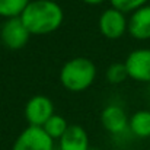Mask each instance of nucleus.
Instances as JSON below:
<instances>
[{"instance_id":"7ed1b4c3","label":"nucleus","mask_w":150,"mask_h":150,"mask_svg":"<svg viewBox=\"0 0 150 150\" xmlns=\"http://www.w3.org/2000/svg\"><path fill=\"white\" fill-rule=\"evenodd\" d=\"M29 38H31V34L19 16L4 19L0 28V40L7 50H22L28 44Z\"/></svg>"},{"instance_id":"f8f14e48","label":"nucleus","mask_w":150,"mask_h":150,"mask_svg":"<svg viewBox=\"0 0 150 150\" xmlns=\"http://www.w3.org/2000/svg\"><path fill=\"white\" fill-rule=\"evenodd\" d=\"M42 128L45 130V133L50 136L52 140H60L63 137V134L66 133V130L69 128V124H67L64 117L54 114L50 120L42 125Z\"/></svg>"},{"instance_id":"9b49d317","label":"nucleus","mask_w":150,"mask_h":150,"mask_svg":"<svg viewBox=\"0 0 150 150\" xmlns=\"http://www.w3.org/2000/svg\"><path fill=\"white\" fill-rule=\"evenodd\" d=\"M128 128H130V131L134 136H137L140 139L150 137V111L149 109H140V111L134 112L130 117Z\"/></svg>"},{"instance_id":"a211bd4d","label":"nucleus","mask_w":150,"mask_h":150,"mask_svg":"<svg viewBox=\"0 0 150 150\" xmlns=\"http://www.w3.org/2000/svg\"><path fill=\"white\" fill-rule=\"evenodd\" d=\"M54 1H57V0H54Z\"/></svg>"},{"instance_id":"4468645a","label":"nucleus","mask_w":150,"mask_h":150,"mask_svg":"<svg viewBox=\"0 0 150 150\" xmlns=\"http://www.w3.org/2000/svg\"><path fill=\"white\" fill-rule=\"evenodd\" d=\"M127 79H128V73H127V67L124 63H114L108 67L106 80L111 85H120Z\"/></svg>"},{"instance_id":"1a4fd4ad","label":"nucleus","mask_w":150,"mask_h":150,"mask_svg":"<svg viewBox=\"0 0 150 150\" xmlns=\"http://www.w3.org/2000/svg\"><path fill=\"white\" fill-rule=\"evenodd\" d=\"M128 34L139 41L150 40V4H146L130 15Z\"/></svg>"},{"instance_id":"ddd939ff","label":"nucleus","mask_w":150,"mask_h":150,"mask_svg":"<svg viewBox=\"0 0 150 150\" xmlns=\"http://www.w3.org/2000/svg\"><path fill=\"white\" fill-rule=\"evenodd\" d=\"M31 0H0V18L9 19L21 16Z\"/></svg>"},{"instance_id":"f3484780","label":"nucleus","mask_w":150,"mask_h":150,"mask_svg":"<svg viewBox=\"0 0 150 150\" xmlns=\"http://www.w3.org/2000/svg\"><path fill=\"white\" fill-rule=\"evenodd\" d=\"M147 4H150V0H149V3H147Z\"/></svg>"},{"instance_id":"39448f33","label":"nucleus","mask_w":150,"mask_h":150,"mask_svg":"<svg viewBox=\"0 0 150 150\" xmlns=\"http://www.w3.org/2000/svg\"><path fill=\"white\" fill-rule=\"evenodd\" d=\"M99 31L106 40H120L128 32V19L125 13L114 7L103 10L99 18Z\"/></svg>"},{"instance_id":"f257e3e1","label":"nucleus","mask_w":150,"mask_h":150,"mask_svg":"<svg viewBox=\"0 0 150 150\" xmlns=\"http://www.w3.org/2000/svg\"><path fill=\"white\" fill-rule=\"evenodd\" d=\"M19 18L31 35H47L61 26L64 12L54 0H31Z\"/></svg>"},{"instance_id":"20e7f679","label":"nucleus","mask_w":150,"mask_h":150,"mask_svg":"<svg viewBox=\"0 0 150 150\" xmlns=\"http://www.w3.org/2000/svg\"><path fill=\"white\" fill-rule=\"evenodd\" d=\"M12 150H54V140L42 127H26L15 140Z\"/></svg>"},{"instance_id":"9d476101","label":"nucleus","mask_w":150,"mask_h":150,"mask_svg":"<svg viewBox=\"0 0 150 150\" xmlns=\"http://www.w3.org/2000/svg\"><path fill=\"white\" fill-rule=\"evenodd\" d=\"M60 150H89V136L80 125H69L60 139Z\"/></svg>"},{"instance_id":"f03ea898","label":"nucleus","mask_w":150,"mask_h":150,"mask_svg":"<svg viewBox=\"0 0 150 150\" xmlns=\"http://www.w3.org/2000/svg\"><path fill=\"white\" fill-rule=\"evenodd\" d=\"M96 77V66L86 57L66 61L60 70V82L70 92H83L91 88Z\"/></svg>"},{"instance_id":"423d86ee","label":"nucleus","mask_w":150,"mask_h":150,"mask_svg":"<svg viewBox=\"0 0 150 150\" xmlns=\"http://www.w3.org/2000/svg\"><path fill=\"white\" fill-rule=\"evenodd\" d=\"M54 115V103L45 95H35L25 105V118L29 125L42 127Z\"/></svg>"},{"instance_id":"dca6fc26","label":"nucleus","mask_w":150,"mask_h":150,"mask_svg":"<svg viewBox=\"0 0 150 150\" xmlns=\"http://www.w3.org/2000/svg\"><path fill=\"white\" fill-rule=\"evenodd\" d=\"M82 1L86 3V4H89V6H98V4H102L106 0H82Z\"/></svg>"},{"instance_id":"2eb2a0df","label":"nucleus","mask_w":150,"mask_h":150,"mask_svg":"<svg viewBox=\"0 0 150 150\" xmlns=\"http://www.w3.org/2000/svg\"><path fill=\"white\" fill-rule=\"evenodd\" d=\"M111 7L121 10L122 13H133L137 9L146 6L149 0H109Z\"/></svg>"},{"instance_id":"0eeeda50","label":"nucleus","mask_w":150,"mask_h":150,"mask_svg":"<svg viewBox=\"0 0 150 150\" xmlns=\"http://www.w3.org/2000/svg\"><path fill=\"white\" fill-rule=\"evenodd\" d=\"M124 64L130 79L140 83H150V48L131 51Z\"/></svg>"},{"instance_id":"6e6552de","label":"nucleus","mask_w":150,"mask_h":150,"mask_svg":"<svg viewBox=\"0 0 150 150\" xmlns=\"http://www.w3.org/2000/svg\"><path fill=\"white\" fill-rule=\"evenodd\" d=\"M130 118L127 117L125 111L118 105H108L100 112V122L102 127L111 134H121L128 128Z\"/></svg>"}]
</instances>
